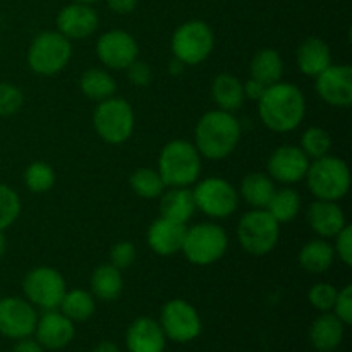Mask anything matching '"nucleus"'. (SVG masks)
Listing matches in <instances>:
<instances>
[{"mask_svg":"<svg viewBox=\"0 0 352 352\" xmlns=\"http://www.w3.org/2000/svg\"><path fill=\"white\" fill-rule=\"evenodd\" d=\"M258 116L272 133L285 134L298 129L306 117V96L292 82L278 81L267 86L258 100Z\"/></svg>","mask_w":352,"mask_h":352,"instance_id":"f257e3e1","label":"nucleus"},{"mask_svg":"<svg viewBox=\"0 0 352 352\" xmlns=\"http://www.w3.org/2000/svg\"><path fill=\"white\" fill-rule=\"evenodd\" d=\"M243 136V127L232 112L208 110L198 119L195 127V146L201 158L226 160L236 151Z\"/></svg>","mask_w":352,"mask_h":352,"instance_id":"f03ea898","label":"nucleus"},{"mask_svg":"<svg viewBox=\"0 0 352 352\" xmlns=\"http://www.w3.org/2000/svg\"><path fill=\"white\" fill-rule=\"evenodd\" d=\"M203 158L195 144L186 140H172L158 155V174L167 188H189L199 181Z\"/></svg>","mask_w":352,"mask_h":352,"instance_id":"7ed1b4c3","label":"nucleus"},{"mask_svg":"<svg viewBox=\"0 0 352 352\" xmlns=\"http://www.w3.org/2000/svg\"><path fill=\"white\" fill-rule=\"evenodd\" d=\"M309 192L316 199L340 201L351 189V170L346 160L325 155L311 160L305 177Z\"/></svg>","mask_w":352,"mask_h":352,"instance_id":"20e7f679","label":"nucleus"},{"mask_svg":"<svg viewBox=\"0 0 352 352\" xmlns=\"http://www.w3.org/2000/svg\"><path fill=\"white\" fill-rule=\"evenodd\" d=\"M229 250V236L217 222H199L186 229L181 253L196 267H208L223 258Z\"/></svg>","mask_w":352,"mask_h":352,"instance_id":"39448f33","label":"nucleus"},{"mask_svg":"<svg viewBox=\"0 0 352 352\" xmlns=\"http://www.w3.org/2000/svg\"><path fill=\"white\" fill-rule=\"evenodd\" d=\"M93 127L95 133L107 144H122L133 136L134 110L126 98L120 96H110L102 100L93 110Z\"/></svg>","mask_w":352,"mask_h":352,"instance_id":"423d86ee","label":"nucleus"},{"mask_svg":"<svg viewBox=\"0 0 352 352\" xmlns=\"http://www.w3.org/2000/svg\"><path fill=\"white\" fill-rule=\"evenodd\" d=\"M72 57V41L55 31H41L31 40L26 60L38 76H55L67 67Z\"/></svg>","mask_w":352,"mask_h":352,"instance_id":"0eeeda50","label":"nucleus"},{"mask_svg":"<svg viewBox=\"0 0 352 352\" xmlns=\"http://www.w3.org/2000/svg\"><path fill=\"white\" fill-rule=\"evenodd\" d=\"M236 236L246 253L265 256L277 248L280 239V223L267 210L251 208L237 222Z\"/></svg>","mask_w":352,"mask_h":352,"instance_id":"6e6552de","label":"nucleus"},{"mask_svg":"<svg viewBox=\"0 0 352 352\" xmlns=\"http://www.w3.org/2000/svg\"><path fill=\"white\" fill-rule=\"evenodd\" d=\"M215 48V34L205 21L192 19L182 23L170 38V50L186 67L199 65L212 55Z\"/></svg>","mask_w":352,"mask_h":352,"instance_id":"1a4fd4ad","label":"nucleus"},{"mask_svg":"<svg viewBox=\"0 0 352 352\" xmlns=\"http://www.w3.org/2000/svg\"><path fill=\"white\" fill-rule=\"evenodd\" d=\"M192 196L196 210L212 220L229 219L239 208V192L223 177H206L196 181Z\"/></svg>","mask_w":352,"mask_h":352,"instance_id":"9d476101","label":"nucleus"},{"mask_svg":"<svg viewBox=\"0 0 352 352\" xmlns=\"http://www.w3.org/2000/svg\"><path fill=\"white\" fill-rule=\"evenodd\" d=\"M24 298L34 306L45 311L57 309L62 298L67 292L65 278L57 268L52 267H34L24 275L23 280Z\"/></svg>","mask_w":352,"mask_h":352,"instance_id":"9b49d317","label":"nucleus"},{"mask_svg":"<svg viewBox=\"0 0 352 352\" xmlns=\"http://www.w3.org/2000/svg\"><path fill=\"white\" fill-rule=\"evenodd\" d=\"M160 327L167 339L186 344L201 333V316L191 302L172 299L162 308Z\"/></svg>","mask_w":352,"mask_h":352,"instance_id":"f8f14e48","label":"nucleus"},{"mask_svg":"<svg viewBox=\"0 0 352 352\" xmlns=\"http://www.w3.org/2000/svg\"><path fill=\"white\" fill-rule=\"evenodd\" d=\"M95 50L102 65L113 71H126L140 57L136 38L124 30H110L100 34Z\"/></svg>","mask_w":352,"mask_h":352,"instance_id":"ddd939ff","label":"nucleus"},{"mask_svg":"<svg viewBox=\"0 0 352 352\" xmlns=\"http://www.w3.org/2000/svg\"><path fill=\"white\" fill-rule=\"evenodd\" d=\"M38 315L34 306L23 298L0 299V333L7 339H26L34 333Z\"/></svg>","mask_w":352,"mask_h":352,"instance_id":"4468645a","label":"nucleus"},{"mask_svg":"<svg viewBox=\"0 0 352 352\" xmlns=\"http://www.w3.org/2000/svg\"><path fill=\"white\" fill-rule=\"evenodd\" d=\"M309 160L305 151L296 144H282L275 148L267 160V174L275 182L291 186L305 181L308 172Z\"/></svg>","mask_w":352,"mask_h":352,"instance_id":"2eb2a0df","label":"nucleus"},{"mask_svg":"<svg viewBox=\"0 0 352 352\" xmlns=\"http://www.w3.org/2000/svg\"><path fill=\"white\" fill-rule=\"evenodd\" d=\"M315 89L320 98L336 109L352 105V69L347 64H332L315 78Z\"/></svg>","mask_w":352,"mask_h":352,"instance_id":"dca6fc26","label":"nucleus"},{"mask_svg":"<svg viewBox=\"0 0 352 352\" xmlns=\"http://www.w3.org/2000/svg\"><path fill=\"white\" fill-rule=\"evenodd\" d=\"M55 24L58 33L64 34L67 40H85L98 30L100 17L88 3L71 2L58 10Z\"/></svg>","mask_w":352,"mask_h":352,"instance_id":"f3484780","label":"nucleus"},{"mask_svg":"<svg viewBox=\"0 0 352 352\" xmlns=\"http://www.w3.org/2000/svg\"><path fill=\"white\" fill-rule=\"evenodd\" d=\"M34 333H36L38 344L45 349H64L76 336L74 322H71L57 309H48L41 318H38Z\"/></svg>","mask_w":352,"mask_h":352,"instance_id":"a211bd4d","label":"nucleus"},{"mask_svg":"<svg viewBox=\"0 0 352 352\" xmlns=\"http://www.w3.org/2000/svg\"><path fill=\"white\" fill-rule=\"evenodd\" d=\"M306 220L313 232L322 239H333L347 226L346 213L339 201L315 199L306 210Z\"/></svg>","mask_w":352,"mask_h":352,"instance_id":"6ab92c4d","label":"nucleus"},{"mask_svg":"<svg viewBox=\"0 0 352 352\" xmlns=\"http://www.w3.org/2000/svg\"><path fill=\"white\" fill-rule=\"evenodd\" d=\"M186 229L188 227L184 223L158 217L146 232L148 246L158 256H172L175 253H181Z\"/></svg>","mask_w":352,"mask_h":352,"instance_id":"aec40b11","label":"nucleus"},{"mask_svg":"<svg viewBox=\"0 0 352 352\" xmlns=\"http://www.w3.org/2000/svg\"><path fill=\"white\" fill-rule=\"evenodd\" d=\"M165 337L160 323L141 316L129 325L126 332V346L129 352H164Z\"/></svg>","mask_w":352,"mask_h":352,"instance_id":"412c9836","label":"nucleus"},{"mask_svg":"<svg viewBox=\"0 0 352 352\" xmlns=\"http://www.w3.org/2000/svg\"><path fill=\"white\" fill-rule=\"evenodd\" d=\"M299 71L308 78H316L329 65H332V50L329 43L318 36H309L302 41L296 52Z\"/></svg>","mask_w":352,"mask_h":352,"instance_id":"4be33fe9","label":"nucleus"},{"mask_svg":"<svg viewBox=\"0 0 352 352\" xmlns=\"http://www.w3.org/2000/svg\"><path fill=\"white\" fill-rule=\"evenodd\" d=\"M196 203L192 189L167 188L160 196V217L179 223H188L195 217Z\"/></svg>","mask_w":352,"mask_h":352,"instance_id":"5701e85b","label":"nucleus"},{"mask_svg":"<svg viewBox=\"0 0 352 352\" xmlns=\"http://www.w3.org/2000/svg\"><path fill=\"white\" fill-rule=\"evenodd\" d=\"M346 325L333 313L325 311L313 322L309 340L320 352H332L342 344Z\"/></svg>","mask_w":352,"mask_h":352,"instance_id":"b1692460","label":"nucleus"},{"mask_svg":"<svg viewBox=\"0 0 352 352\" xmlns=\"http://www.w3.org/2000/svg\"><path fill=\"white\" fill-rule=\"evenodd\" d=\"M275 189H277L275 181L267 172H250L243 177L237 192H239V198H243L248 206L265 210L272 196H274Z\"/></svg>","mask_w":352,"mask_h":352,"instance_id":"393cba45","label":"nucleus"},{"mask_svg":"<svg viewBox=\"0 0 352 352\" xmlns=\"http://www.w3.org/2000/svg\"><path fill=\"white\" fill-rule=\"evenodd\" d=\"M299 265L305 272L313 275H322L332 268L336 261V251L329 239H311L301 248L298 256Z\"/></svg>","mask_w":352,"mask_h":352,"instance_id":"a878e982","label":"nucleus"},{"mask_svg":"<svg viewBox=\"0 0 352 352\" xmlns=\"http://www.w3.org/2000/svg\"><path fill=\"white\" fill-rule=\"evenodd\" d=\"M210 93H212L217 109L232 113L239 110L246 100L243 91V81L237 76L229 74V72H222V74L213 78Z\"/></svg>","mask_w":352,"mask_h":352,"instance_id":"bb28decb","label":"nucleus"},{"mask_svg":"<svg viewBox=\"0 0 352 352\" xmlns=\"http://www.w3.org/2000/svg\"><path fill=\"white\" fill-rule=\"evenodd\" d=\"M91 294L102 301H116L124 291L122 270L110 263H102L93 270L89 277Z\"/></svg>","mask_w":352,"mask_h":352,"instance_id":"cd10ccee","label":"nucleus"},{"mask_svg":"<svg viewBox=\"0 0 352 352\" xmlns=\"http://www.w3.org/2000/svg\"><path fill=\"white\" fill-rule=\"evenodd\" d=\"M282 76H284V60L275 48H261L253 55L250 64V78L270 86L282 81Z\"/></svg>","mask_w":352,"mask_h":352,"instance_id":"c85d7f7f","label":"nucleus"},{"mask_svg":"<svg viewBox=\"0 0 352 352\" xmlns=\"http://www.w3.org/2000/svg\"><path fill=\"white\" fill-rule=\"evenodd\" d=\"M79 89L86 98L98 103L116 95L117 82L107 69L89 67L79 78Z\"/></svg>","mask_w":352,"mask_h":352,"instance_id":"c756f323","label":"nucleus"},{"mask_svg":"<svg viewBox=\"0 0 352 352\" xmlns=\"http://www.w3.org/2000/svg\"><path fill=\"white\" fill-rule=\"evenodd\" d=\"M58 308L62 315L67 316L71 322H86L95 315V296L85 289H72L65 292Z\"/></svg>","mask_w":352,"mask_h":352,"instance_id":"7c9ffc66","label":"nucleus"},{"mask_svg":"<svg viewBox=\"0 0 352 352\" xmlns=\"http://www.w3.org/2000/svg\"><path fill=\"white\" fill-rule=\"evenodd\" d=\"M268 213L277 220L278 223H289L298 217L301 210V196L296 189L292 188H280L275 189L274 196L267 205Z\"/></svg>","mask_w":352,"mask_h":352,"instance_id":"2f4dec72","label":"nucleus"},{"mask_svg":"<svg viewBox=\"0 0 352 352\" xmlns=\"http://www.w3.org/2000/svg\"><path fill=\"white\" fill-rule=\"evenodd\" d=\"M129 186L133 192L140 198L155 199L160 198L162 192L167 189L164 179L158 174L157 168L140 167L129 175Z\"/></svg>","mask_w":352,"mask_h":352,"instance_id":"473e14b6","label":"nucleus"},{"mask_svg":"<svg viewBox=\"0 0 352 352\" xmlns=\"http://www.w3.org/2000/svg\"><path fill=\"white\" fill-rule=\"evenodd\" d=\"M299 148L306 153L309 160H316L320 157H325L332 150V136L327 129L320 126H311L301 134V143Z\"/></svg>","mask_w":352,"mask_h":352,"instance_id":"72a5a7b5","label":"nucleus"},{"mask_svg":"<svg viewBox=\"0 0 352 352\" xmlns=\"http://www.w3.org/2000/svg\"><path fill=\"white\" fill-rule=\"evenodd\" d=\"M24 184L31 192L43 195L55 184V170L45 162H31L24 170Z\"/></svg>","mask_w":352,"mask_h":352,"instance_id":"f704fd0d","label":"nucleus"},{"mask_svg":"<svg viewBox=\"0 0 352 352\" xmlns=\"http://www.w3.org/2000/svg\"><path fill=\"white\" fill-rule=\"evenodd\" d=\"M21 198L10 186L0 184V232L9 229L21 215Z\"/></svg>","mask_w":352,"mask_h":352,"instance_id":"c9c22d12","label":"nucleus"},{"mask_svg":"<svg viewBox=\"0 0 352 352\" xmlns=\"http://www.w3.org/2000/svg\"><path fill=\"white\" fill-rule=\"evenodd\" d=\"M24 105V93L19 86L0 82V117H10Z\"/></svg>","mask_w":352,"mask_h":352,"instance_id":"e433bc0d","label":"nucleus"},{"mask_svg":"<svg viewBox=\"0 0 352 352\" xmlns=\"http://www.w3.org/2000/svg\"><path fill=\"white\" fill-rule=\"evenodd\" d=\"M337 292H339V289H337L336 285L329 284V282H318V284H315L309 289L308 301L311 302L313 308H316L318 311H332Z\"/></svg>","mask_w":352,"mask_h":352,"instance_id":"4c0bfd02","label":"nucleus"},{"mask_svg":"<svg viewBox=\"0 0 352 352\" xmlns=\"http://www.w3.org/2000/svg\"><path fill=\"white\" fill-rule=\"evenodd\" d=\"M110 265H113L119 270H126L136 261V248L129 241H119L110 250Z\"/></svg>","mask_w":352,"mask_h":352,"instance_id":"58836bf2","label":"nucleus"},{"mask_svg":"<svg viewBox=\"0 0 352 352\" xmlns=\"http://www.w3.org/2000/svg\"><path fill=\"white\" fill-rule=\"evenodd\" d=\"M333 251L346 267H352V226L347 223L336 237H333Z\"/></svg>","mask_w":352,"mask_h":352,"instance_id":"ea45409f","label":"nucleus"},{"mask_svg":"<svg viewBox=\"0 0 352 352\" xmlns=\"http://www.w3.org/2000/svg\"><path fill=\"white\" fill-rule=\"evenodd\" d=\"M333 315L344 323V325H351L352 323V285H346L337 292L336 302L332 308Z\"/></svg>","mask_w":352,"mask_h":352,"instance_id":"a19ab883","label":"nucleus"},{"mask_svg":"<svg viewBox=\"0 0 352 352\" xmlns=\"http://www.w3.org/2000/svg\"><path fill=\"white\" fill-rule=\"evenodd\" d=\"M126 72H127V79H129L131 85L138 86V88H144V86L150 85L151 79H153V71H151V65L148 64V62L140 60V58H136V60H134L133 64L126 69Z\"/></svg>","mask_w":352,"mask_h":352,"instance_id":"79ce46f5","label":"nucleus"},{"mask_svg":"<svg viewBox=\"0 0 352 352\" xmlns=\"http://www.w3.org/2000/svg\"><path fill=\"white\" fill-rule=\"evenodd\" d=\"M265 89H267V85H263V82L254 78H250L246 82H243L244 98L253 100V102H258L263 96Z\"/></svg>","mask_w":352,"mask_h":352,"instance_id":"37998d69","label":"nucleus"},{"mask_svg":"<svg viewBox=\"0 0 352 352\" xmlns=\"http://www.w3.org/2000/svg\"><path fill=\"white\" fill-rule=\"evenodd\" d=\"M107 6L112 12L120 14V16H126L136 10L138 0H107Z\"/></svg>","mask_w":352,"mask_h":352,"instance_id":"c03bdc74","label":"nucleus"},{"mask_svg":"<svg viewBox=\"0 0 352 352\" xmlns=\"http://www.w3.org/2000/svg\"><path fill=\"white\" fill-rule=\"evenodd\" d=\"M12 352H45L43 347L38 344V340H31V339H19V342L14 346Z\"/></svg>","mask_w":352,"mask_h":352,"instance_id":"a18cd8bd","label":"nucleus"},{"mask_svg":"<svg viewBox=\"0 0 352 352\" xmlns=\"http://www.w3.org/2000/svg\"><path fill=\"white\" fill-rule=\"evenodd\" d=\"M91 352H120V351L113 342H110V340H103V342L96 344L95 349Z\"/></svg>","mask_w":352,"mask_h":352,"instance_id":"49530a36","label":"nucleus"},{"mask_svg":"<svg viewBox=\"0 0 352 352\" xmlns=\"http://www.w3.org/2000/svg\"><path fill=\"white\" fill-rule=\"evenodd\" d=\"M184 69H186V65L182 64L181 60H177V58H172L170 62H168V72H170L172 76H179V74H182V72H184Z\"/></svg>","mask_w":352,"mask_h":352,"instance_id":"de8ad7c7","label":"nucleus"},{"mask_svg":"<svg viewBox=\"0 0 352 352\" xmlns=\"http://www.w3.org/2000/svg\"><path fill=\"white\" fill-rule=\"evenodd\" d=\"M7 251V241H6V236H3V232H0V258L6 254Z\"/></svg>","mask_w":352,"mask_h":352,"instance_id":"09e8293b","label":"nucleus"},{"mask_svg":"<svg viewBox=\"0 0 352 352\" xmlns=\"http://www.w3.org/2000/svg\"><path fill=\"white\" fill-rule=\"evenodd\" d=\"M71 2H78V3H88V6H91V3H95V2H100V0H71Z\"/></svg>","mask_w":352,"mask_h":352,"instance_id":"8fccbe9b","label":"nucleus"}]
</instances>
